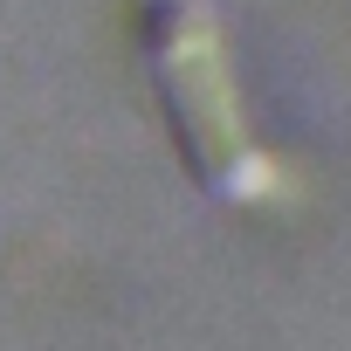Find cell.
<instances>
[{
    "label": "cell",
    "instance_id": "1",
    "mask_svg": "<svg viewBox=\"0 0 351 351\" xmlns=\"http://www.w3.org/2000/svg\"><path fill=\"white\" fill-rule=\"evenodd\" d=\"M152 56H158V69L172 83V104H180V124H186L200 165L234 200H276L289 180H282V165L248 138L241 90L228 76V42H221L214 14H200V8H158Z\"/></svg>",
    "mask_w": 351,
    "mask_h": 351
}]
</instances>
